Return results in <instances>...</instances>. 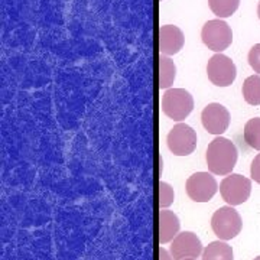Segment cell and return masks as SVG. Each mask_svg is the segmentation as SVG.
I'll return each instance as SVG.
<instances>
[{
	"mask_svg": "<svg viewBox=\"0 0 260 260\" xmlns=\"http://www.w3.org/2000/svg\"><path fill=\"white\" fill-rule=\"evenodd\" d=\"M239 152L232 140L217 136L208 145L205 160L208 171L214 175H230L237 164Z\"/></svg>",
	"mask_w": 260,
	"mask_h": 260,
	"instance_id": "obj_1",
	"label": "cell"
},
{
	"mask_svg": "<svg viewBox=\"0 0 260 260\" xmlns=\"http://www.w3.org/2000/svg\"><path fill=\"white\" fill-rule=\"evenodd\" d=\"M211 229L218 240L229 242L242 232V217L232 205L220 207L211 217Z\"/></svg>",
	"mask_w": 260,
	"mask_h": 260,
	"instance_id": "obj_2",
	"label": "cell"
},
{
	"mask_svg": "<svg viewBox=\"0 0 260 260\" xmlns=\"http://www.w3.org/2000/svg\"><path fill=\"white\" fill-rule=\"evenodd\" d=\"M194 110V99L184 88H169L162 95V112L174 121H182Z\"/></svg>",
	"mask_w": 260,
	"mask_h": 260,
	"instance_id": "obj_3",
	"label": "cell"
},
{
	"mask_svg": "<svg viewBox=\"0 0 260 260\" xmlns=\"http://www.w3.org/2000/svg\"><path fill=\"white\" fill-rule=\"evenodd\" d=\"M201 39L208 49H211L217 54H221L224 49H227L232 45L233 30L223 19H213V20H208L203 26Z\"/></svg>",
	"mask_w": 260,
	"mask_h": 260,
	"instance_id": "obj_4",
	"label": "cell"
},
{
	"mask_svg": "<svg viewBox=\"0 0 260 260\" xmlns=\"http://www.w3.org/2000/svg\"><path fill=\"white\" fill-rule=\"evenodd\" d=\"M220 194L227 205L244 204L251 194V181L240 174H230L220 184Z\"/></svg>",
	"mask_w": 260,
	"mask_h": 260,
	"instance_id": "obj_5",
	"label": "cell"
},
{
	"mask_svg": "<svg viewBox=\"0 0 260 260\" xmlns=\"http://www.w3.org/2000/svg\"><path fill=\"white\" fill-rule=\"evenodd\" d=\"M197 133L185 123H178L168 133L167 143L175 156H188L197 149Z\"/></svg>",
	"mask_w": 260,
	"mask_h": 260,
	"instance_id": "obj_6",
	"label": "cell"
},
{
	"mask_svg": "<svg viewBox=\"0 0 260 260\" xmlns=\"http://www.w3.org/2000/svg\"><path fill=\"white\" fill-rule=\"evenodd\" d=\"M207 75L214 85L229 87L234 83L237 77V68L232 61V58L224 54H215L210 58L207 64Z\"/></svg>",
	"mask_w": 260,
	"mask_h": 260,
	"instance_id": "obj_7",
	"label": "cell"
},
{
	"mask_svg": "<svg viewBox=\"0 0 260 260\" xmlns=\"http://www.w3.org/2000/svg\"><path fill=\"white\" fill-rule=\"evenodd\" d=\"M186 194L194 203H208L218 191L215 178L208 172H197L186 179Z\"/></svg>",
	"mask_w": 260,
	"mask_h": 260,
	"instance_id": "obj_8",
	"label": "cell"
},
{
	"mask_svg": "<svg viewBox=\"0 0 260 260\" xmlns=\"http://www.w3.org/2000/svg\"><path fill=\"white\" fill-rule=\"evenodd\" d=\"M203 243L192 232H182L171 243L169 253L174 260L197 259L203 254Z\"/></svg>",
	"mask_w": 260,
	"mask_h": 260,
	"instance_id": "obj_9",
	"label": "cell"
},
{
	"mask_svg": "<svg viewBox=\"0 0 260 260\" xmlns=\"http://www.w3.org/2000/svg\"><path fill=\"white\" fill-rule=\"evenodd\" d=\"M201 121L210 135L221 136L230 126V113L220 103H210L201 113Z\"/></svg>",
	"mask_w": 260,
	"mask_h": 260,
	"instance_id": "obj_10",
	"label": "cell"
},
{
	"mask_svg": "<svg viewBox=\"0 0 260 260\" xmlns=\"http://www.w3.org/2000/svg\"><path fill=\"white\" fill-rule=\"evenodd\" d=\"M185 44L184 32L175 25H164L159 29V51L162 55H175Z\"/></svg>",
	"mask_w": 260,
	"mask_h": 260,
	"instance_id": "obj_11",
	"label": "cell"
},
{
	"mask_svg": "<svg viewBox=\"0 0 260 260\" xmlns=\"http://www.w3.org/2000/svg\"><path fill=\"white\" fill-rule=\"evenodd\" d=\"M181 223L179 218L174 211L167 208L160 210L159 213V242L160 244L171 243L179 234Z\"/></svg>",
	"mask_w": 260,
	"mask_h": 260,
	"instance_id": "obj_12",
	"label": "cell"
},
{
	"mask_svg": "<svg viewBox=\"0 0 260 260\" xmlns=\"http://www.w3.org/2000/svg\"><path fill=\"white\" fill-rule=\"evenodd\" d=\"M203 260H234V253L230 244L223 240H217L205 246Z\"/></svg>",
	"mask_w": 260,
	"mask_h": 260,
	"instance_id": "obj_13",
	"label": "cell"
},
{
	"mask_svg": "<svg viewBox=\"0 0 260 260\" xmlns=\"http://www.w3.org/2000/svg\"><path fill=\"white\" fill-rule=\"evenodd\" d=\"M159 87L168 90L177 78V65L174 64V61L167 55L160 56L159 59Z\"/></svg>",
	"mask_w": 260,
	"mask_h": 260,
	"instance_id": "obj_14",
	"label": "cell"
},
{
	"mask_svg": "<svg viewBox=\"0 0 260 260\" xmlns=\"http://www.w3.org/2000/svg\"><path fill=\"white\" fill-rule=\"evenodd\" d=\"M243 99L250 106H260V75H250L243 83Z\"/></svg>",
	"mask_w": 260,
	"mask_h": 260,
	"instance_id": "obj_15",
	"label": "cell"
},
{
	"mask_svg": "<svg viewBox=\"0 0 260 260\" xmlns=\"http://www.w3.org/2000/svg\"><path fill=\"white\" fill-rule=\"evenodd\" d=\"M210 9L218 19L230 18L240 6V0H208Z\"/></svg>",
	"mask_w": 260,
	"mask_h": 260,
	"instance_id": "obj_16",
	"label": "cell"
},
{
	"mask_svg": "<svg viewBox=\"0 0 260 260\" xmlns=\"http://www.w3.org/2000/svg\"><path fill=\"white\" fill-rule=\"evenodd\" d=\"M243 138L251 149L260 150V117L250 119L244 124Z\"/></svg>",
	"mask_w": 260,
	"mask_h": 260,
	"instance_id": "obj_17",
	"label": "cell"
},
{
	"mask_svg": "<svg viewBox=\"0 0 260 260\" xmlns=\"http://www.w3.org/2000/svg\"><path fill=\"white\" fill-rule=\"evenodd\" d=\"M174 201H175L174 188L168 182H160L159 184V205H160V208H168L169 205L174 204Z\"/></svg>",
	"mask_w": 260,
	"mask_h": 260,
	"instance_id": "obj_18",
	"label": "cell"
},
{
	"mask_svg": "<svg viewBox=\"0 0 260 260\" xmlns=\"http://www.w3.org/2000/svg\"><path fill=\"white\" fill-rule=\"evenodd\" d=\"M247 59H249V65L253 68V71L260 75V44H256L251 47Z\"/></svg>",
	"mask_w": 260,
	"mask_h": 260,
	"instance_id": "obj_19",
	"label": "cell"
},
{
	"mask_svg": "<svg viewBox=\"0 0 260 260\" xmlns=\"http://www.w3.org/2000/svg\"><path fill=\"white\" fill-rule=\"evenodd\" d=\"M250 177L254 182L260 184V153L253 159L250 165Z\"/></svg>",
	"mask_w": 260,
	"mask_h": 260,
	"instance_id": "obj_20",
	"label": "cell"
},
{
	"mask_svg": "<svg viewBox=\"0 0 260 260\" xmlns=\"http://www.w3.org/2000/svg\"><path fill=\"white\" fill-rule=\"evenodd\" d=\"M159 260H174V257L171 256L169 250H167L165 247L159 249Z\"/></svg>",
	"mask_w": 260,
	"mask_h": 260,
	"instance_id": "obj_21",
	"label": "cell"
},
{
	"mask_svg": "<svg viewBox=\"0 0 260 260\" xmlns=\"http://www.w3.org/2000/svg\"><path fill=\"white\" fill-rule=\"evenodd\" d=\"M257 16H259L260 19V2H259V6H257Z\"/></svg>",
	"mask_w": 260,
	"mask_h": 260,
	"instance_id": "obj_22",
	"label": "cell"
},
{
	"mask_svg": "<svg viewBox=\"0 0 260 260\" xmlns=\"http://www.w3.org/2000/svg\"><path fill=\"white\" fill-rule=\"evenodd\" d=\"M253 260H260V256H257V257H254V259Z\"/></svg>",
	"mask_w": 260,
	"mask_h": 260,
	"instance_id": "obj_23",
	"label": "cell"
},
{
	"mask_svg": "<svg viewBox=\"0 0 260 260\" xmlns=\"http://www.w3.org/2000/svg\"><path fill=\"white\" fill-rule=\"evenodd\" d=\"M184 260H198V259H184Z\"/></svg>",
	"mask_w": 260,
	"mask_h": 260,
	"instance_id": "obj_24",
	"label": "cell"
}]
</instances>
